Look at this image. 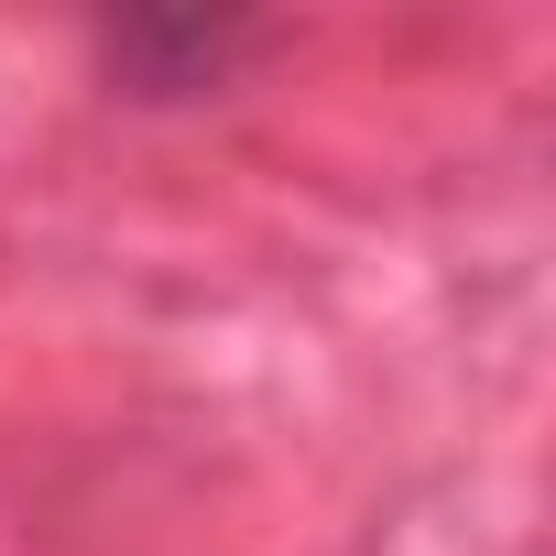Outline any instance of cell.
<instances>
[{"instance_id":"cell-1","label":"cell","mask_w":556,"mask_h":556,"mask_svg":"<svg viewBox=\"0 0 556 556\" xmlns=\"http://www.w3.org/2000/svg\"><path fill=\"white\" fill-rule=\"evenodd\" d=\"M229 45H251V34H229V23H121V34H110V66H121L142 99H186L197 77L229 66Z\"/></svg>"}]
</instances>
